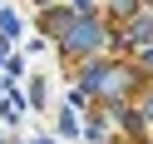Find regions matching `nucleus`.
<instances>
[{"instance_id": "7ed1b4c3", "label": "nucleus", "mask_w": 153, "mask_h": 144, "mask_svg": "<svg viewBox=\"0 0 153 144\" xmlns=\"http://www.w3.org/2000/svg\"><path fill=\"white\" fill-rule=\"evenodd\" d=\"M143 60H148V65H153V50H148V55H143Z\"/></svg>"}, {"instance_id": "20e7f679", "label": "nucleus", "mask_w": 153, "mask_h": 144, "mask_svg": "<svg viewBox=\"0 0 153 144\" xmlns=\"http://www.w3.org/2000/svg\"><path fill=\"white\" fill-rule=\"evenodd\" d=\"M148 119H153V100H148Z\"/></svg>"}, {"instance_id": "f03ea898", "label": "nucleus", "mask_w": 153, "mask_h": 144, "mask_svg": "<svg viewBox=\"0 0 153 144\" xmlns=\"http://www.w3.org/2000/svg\"><path fill=\"white\" fill-rule=\"evenodd\" d=\"M94 45H99L94 20H79V15H74V20L64 25V50H94Z\"/></svg>"}, {"instance_id": "f257e3e1", "label": "nucleus", "mask_w": 153, "mask_h": 144, "mask_svg": "<svg viewBox=\"0 0 153 144\" xmlns=\"http://www.w3.org/2000/svg\"><path fill=\"white\" fill-rule=\"evenodd\" d=\"M123 75L119 70H109V65H89V75H84V90H104V94H114V100H119L123 94Z\"/></svg>"}]
</instances>
